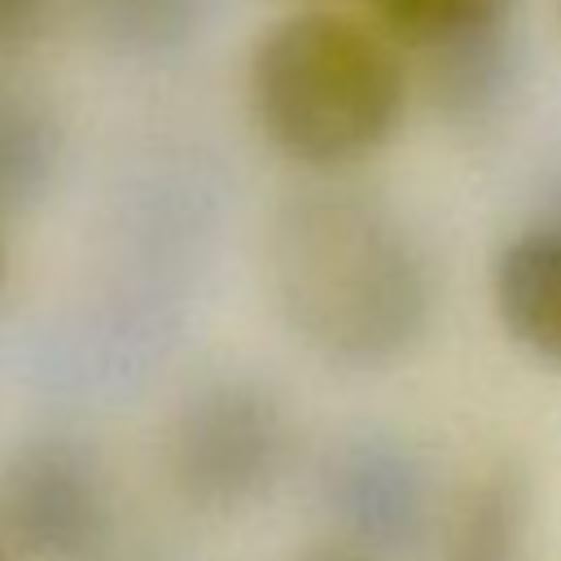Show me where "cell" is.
Masks as SVG:
<instances>
[{
  "mask_svg": "<svg viewBox=\"0 0 561 561\" xmlns=\"http://www.w3.org/2000/svg\"><path fill=\"white\" fill-rule=\"evenodd\" d=\"M267 285L285 329L337 368L408 359L438 307V276L416 228L386 197L351 184L298 188L276 206Z\"/></svg>",
  "mask_w": 561,
  "mask_h": 561,
  "instance_id": "6da1fadb",
  "label": "cell"
},
{
  "mask_svg": "<svg viewBox=\"0 0 561 561\" xmlns=\"http://www.w3.org/2000/svg\"><path fill=\"white\" fill-rule=\"evenodd\" d=\"M412 92L403 48L359 13L289 9L245 57V110L272 153L302 171H346L399 127Z\"/></svg>",
  "mask_w": 561,
  "mask_h": 561,
  "instance_id": "7a4b0ae2",
  "label": "cell"
},
{
  "mask_svg": "<svg viewBox=\"0 0 561 561\" xmlns=\"http://www.w3.org/2000/svg\"><path fill=\"white\" fill-rule=\"evenodd\" d=\"M162 456L184 504L202 513L250 508L289 460V408L259 373H210L175 403Z\"/></svg>",
  "mask_w": 561,
  "mask_h": 561,
  "instance_id": "3957f363",
  "label": "cell"
},
{
  "mask_svg": "<svg viewBox=\"0 0 561 561\" xmlns=\"http://www.w3.org/2000/svg\"><path fill=\"white\" fill-rule=\"evenodd\" d=\"M114 530V486L92 443L31 434L0 460V543L26 561H88Z\"/></svg>",
  "mask_w": 561,
  "mask_h": 561,
  "instance_id": "277c9868",
  "label": "cell"
},
{
  "mask_svg": "<svg viewBox=\"0 0 561 561\" xmlns=\"http://www.w3.org/2000/svg\"><path fill=\"white\" fill-rule=\"evenodd\" d=\"M316 500L337 543L373 561L416 557L438 526L430 465L390 430L342 434L320 460Z\"/></svg>",
  "mask_w": 561,
  "mask_h": 561,
  "instance_id": "5b68a950",
  "label": "cell"
},
{
  "mask_svg": "<svg viewBox=\"0 0 561 561\" xmlns=\"http://www.w3.org/2000/svg\"><path fill=\"white\" fill-rule=\"evenodd\" d=\"M421 57V92L434 118L456 136H491L522 101L526 39L517 18L438 44Z\"/></svg>",
  "mask_w": 561,
  "mask_h": 561,
  "instance_id": "8992f818",
  "label": "cell"
},
{
  "mask_svg": "<svg viewBox=\"0 0 561 561\" xmlns=\"http://www.w3.org/2000/svg\"><path fill=\"white\" fill-rule=\"evenodd\" d=\"M491 311L530 359L561 368V224L535 219L491 259Z\"/></svg>",
  "mask_w": 561,
  "mask_h": 561,
  "instance_id": "52a82bcc",
  "label": "cell"
},
{
  "mask_svg": "<svg viewBox=\"0 0 561 561\" xmlns=\"http://www.w3.org/2000/svg\"><path fill=\"white\" fill-rule=\"evenodd\" d=\"M535 522V478L522 460H495L451 500L438 548L443 561H522Z\"/></svg>",
  "mask_w": 561,
  "mask_h": 561,
  "instance_id": "ba28073f",
  "label": "cell"
},
{
  "mask_svg": "<svg viewBox=\"0 0 561 561\" xmlns=\"http://www.w3.org/2000/svg\"><path fill=\"white\" fill-rule=\"evenodd\" d=\"M61 171V123L39 92L0 83V219L35 206Z\"/></svg>",
  "mask_w": 561,
  "mask_h": 561,
  "instance_id": "9c48e42d",
  "label": "cell"
},
{
  "mask_svg": "<svg viewBox=\"0 0 561 561\" xmlns=\"http://www.w3.org/2000/svg\"><path fill=\"white\" fill-rule=\"evenodd\" d=\"M206 0H83L88 31L127 61H162L202 31Z\"/></svg>",
  "mask_w": 561,
  "mask_h": 561,
  "instance_id": "30bf717a",
  "label": "cell"
},
{
  "mask_svg": "<svg viewBox=\"0 0 561 561\" xmlns=\"http://www.w3.org/2000/svg\"><path fill=\"white\" fill-rule=\"evenodd\" d=\"M368 22L386 31L403 53H430L460 35L513 22L517 0H359Z\"/></svg>",
  "mask_w": 561,
  "mask_h": 561,
  "instance_id": "8fae6325",
  "label": "cell"
},
{
  "mask_svg": "<svg viewBox=\"0 0 561 561\" xmlns=\"http://www.w3.org/2000/svg\"><path fill=\"white\" fill-rule=\"evenodd\" d=\"M57 0H0V57L35 44L53 18Z\"/></svg>",
  "mask_w": 561,
  "mask_h": 561,
  "instance_id": "7c38bea8",
  "label": "cell"
},
{
  "mask_svg": "<svg viewBox=\"0 0 561 561\" xmlns=\"http://www.w3.org/2000/svg\"><path fill=\"white\" fill-rule=\"evenodd\" d=\"M539 219L561 224V162L543 175V215H539Z\"/></svg>",
  "mask_w": 561,
  "mask_h": 561,
  "instance_id": "4fadbf2b",
  "label": "cell"
},
{
  "mask_svg": "<svg viewBox=\"0 0 561 561\" xmlns=\"http://www.w3.org/2000/svg\"><path fill=\"white\" fill-rule=\"evenodd\" d=\"M294 561H373V557H364V552H351V548H342V543H329V548L302 552V557H294Z\"/></svg>",
  "mask_w": 561,
  "mask_h": 561,
  "instance_id": "5bb4252c",
  "label": "cell"
},
{
  "mask_svg": "<svg viewBox=\"0 0 561 561\" xmlns=\"http://www.w3.org/2000/svg\"><path fill=\"white\" fill-rule=\"evenodd\" d=\"M0 285H4V232H0Z\"/></svg>",
  "mask_w": 561,
  "mask_h": 561,
  "instance_id": "9a60e30c",
  "label": "cell"
},
{
  "mask_svg": "<svg viewBox=\"0 0 561 561\" xmlns=\"http://www.w3.org/2000/svg\"><path fill=\"white\" fill-rule=\"evenodd\" d=\"M294 9H311V4H320V0H289Z\"/></svg>",
  "mask_w": 561,
  "mask_h": 561,
  "instance_id": "2e32d148",
  "label": "cell"
},
{
  "mask_svg": "<svg viewBox=\"0 0 561 561\" xmlns=\"http://www.w3.org/2000/svg\"><path fill=\"white\" fill-rule=\"evenodd\" d=\"M0 561H13V552H9V548H4V543H0Z\"/></svg>",
  "mask_w": 561,
  "mask_h": 561,
  "instance_id": "e0dca14e",
  "label": "cell"
},
{
  "mask_svg": "<svg viewBox=\"0 0 561 561\" xmlns=\"http://www.w3.org/2000/svg\"><path fill=\"white\" fill-rule=\"evenodd\" d=\"M557 18H561V4H557Z\"/></svg>",
  "mask_w": 561,
  "mask_h": 561,
  "instance_id": "ac0fdd59",
  "label": "cell"
}]
</instances>
